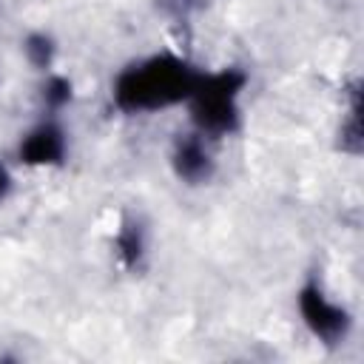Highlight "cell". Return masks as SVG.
Masks as SVG:
<instances>
[{
  "label": "cell",
  "mask_w": 364,
  "mask_h": 364,
  "mask_svg": "<svg viewBox=\"0 0 364 364\" xmlns=\"http://www.w3.org/2000/svg\"><path fill=\"white\" fill-rule=\"evenodd\" d=\"M176 171H179V176H185L191 182L208 176L210 159H208V154H205L199 139H188V142L179 145V151H176Z\"/></svg>",
  "instance_id": "cell-5"
},
{
  "label": "cell",
  "mask_w": 364,
  "mask_h": 364,
  "mask_svg": "<svg viewBox=\"0 0 364 364\" xmlns=\"http://www.w3.org/2000/svg\"><path fill=\"white\" fill-rule=\"evenodd\" d=\"M202 74H196L185 60L162 54L151 57L119 74L114 97L125 111H151L182 102L193 94Z\"/></svg>",
  "instance_id": "cell-1"
},
{
  "label": "cell",
  "mask_w": 364,
  "mask_h": 364,
  "mask_svg": "<svg viewBox=\"0 0 364 364\" xmlns=\"http://www.w3.org/2000/svg\"><path fill=\"white\" fill-rule=\"evenodd\" d=\"M65 154V139H63V131L51 122L46 125H37L23 142H20V156L23 162L28 165H54L60 162Z\"/></svg>",
  "instance_id": "cell-4"
},
{
  "label": "cell",
  "mask_w": 364,
  "mask_h": 364,
  "mask_svg": "<svg viewBox=\"0 0 364 364\" xmlns=\"http://www.w3.org/2000/svg\"><path fill=\"white\" fill-rule=\"evenodd\" d=\"M245 77L236 71H222V74H202L193 94L188 97L193 108V119L202 131L222 134L230 131L236 122V97L242 88Z\"/></svg>",
  "instance_id": "cell-2"
},
{
  "label": "cell",
  "mask_w": 364,
  "mask_h": 364,
  "mask_svg": "<svg viewBox=\"0 0 364 364\" xmlns=\"http://www.w3.org/2000/svg\"><path fill=\"white\" fill-rule=\"evenodd\" d=\"M299 307H301V316L304 321L310 324V330L324 338V341H338L347 336V327H350V318L347 313L330 301L318 284H307L301 293H299Z\"/></svg>",
  "instance_id": "cell-3"
},
{
  "label": "cell",
  "mask_w": 364,
  "mask_h": 364,
  "mask_svg": "<svg viewBox=\"0 0 364 364\" xmlns=\"http://www.w3.org/2000/svg\"><path fill=\"white\" fill-rule=\"evenodd\" d=\"M9 185H11V179H9V173H6V168L0 165V199L9 193Z\"/></svg>",
  "instance_id": "cell-6"
}]
</instances>
